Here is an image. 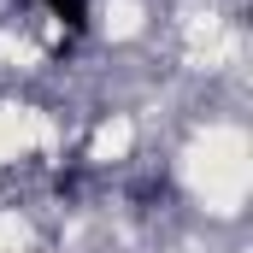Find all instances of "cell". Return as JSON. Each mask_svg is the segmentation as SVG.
Returning a JSON list of instances; mask_svg holds the SVG:
<instances>
[{"mask_svg":"<svg viewBox=\"0 0 253 253\" xmlns=\"http://www.w3.org/2000/svg\"><path fill=\"white\" fill-rule=\"evenodd\" d=\"M47 6H53V18H59L65 30H83L88 24V0H47Z\"/></svg>","mask_w":253,"mask_h":253,"instance_id":"obj_1","label":"cell"}]
</instances>
